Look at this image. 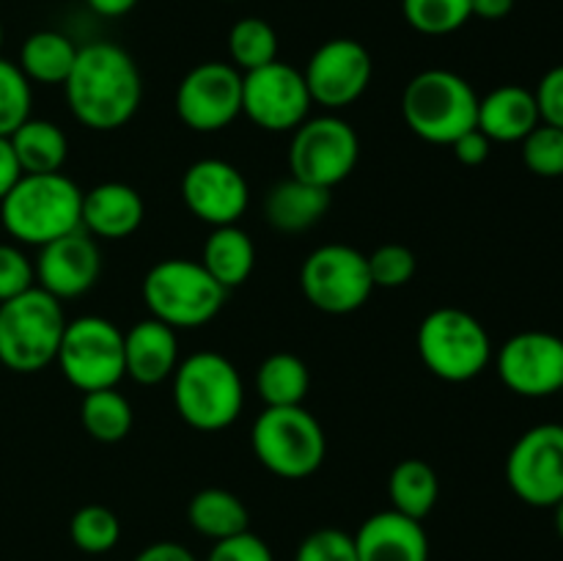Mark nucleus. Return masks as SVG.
<instances>
[{
    "mask_svg": "<svg viewBox=\"0 0 563 561\" xmlns=\"http://www.w3.org/2000/svg\"><path fill=\"white\" fill-rule=\"evenodd\" d=\"M36 286V270L33 262L16 245L0 242V302L22 295Z\"/></svg>",
    "mask_w": 563,
    "mask_h": 561,
    "instance_id": "38",
    "label": "nucleus"
},
{
    "mask_svg": "<svg viewBox=\"0 0 563 561\" xmlns=\"http://www.w3.org/2000/svg\"><path fill=\"white\" fill-rule=\"evenodd\" d=\"M0 47H3V25H0Z\"/></svg>",
    "mask_w": 563,
    "mask_h": 561,
    "instance_id": "47",
    "label": "nucleus"
},
{
    "mask_svg": "<svg viewBox=\"0 0 563 561\" xmlns=\"http://www.w3.org/2000/svg\"><path fill=\"white\" fill-rule=\"evenodd\" d=\"M311 388V372L295 352H273L256 372V391L264 407H297Z\"/></svg>",
    "mask_w": 563,
    "mask_h": 561,
    "instance_id": "29",
    "label": "nucleus"
},
{
    "mask_svg": "<svg viewBox=\"0 0 563 561\" xmlns=\"http://www.w3.org/2000/svg\"><path fill=\"white\" fill-rule=\"evenodd\" d=\"M388 495L390 504H394L390 509L401 512V515L412 517V520H423L438 506V471L427 460H418V457L401 460L388 476Z\"/></svg>",
    "mask_w": 563,
    "mask_h": 561,
    "instance_id": "28",
    "label": "nucleus"
},
{
    "mask_svg": "<svg viewBox=\"0 0 563 561\" xmlns=\"http://www.w3.org/2000/svg\"><path fill=\"white\" fill-rule=\"evenodd\" d=\"M251 449L273 476L308 479L328 457V438L306 407H264L251 429Z\"/></svg>",
    "mask_w": 563,
    "mask_h": 561,
    "instance_id": "7",
    "label": "nucleus"
},
{
    "mask_svg": "<svg viewBox=\"0 0 563 561\" xmlns=\"http://www.w3.org/2000/svg\"><path fill=\"white\" fill-rule=\"evenodd\" d=\"M141 297L148 317L174 330H190L212 322L223 311L229 292L207 273L201 262L176 256L148 267Z\"/></svg>",
    "mask_w": 563,
    "mask_h": 561,
    "instance_id": "5",
    "label": "nucleus"
},
{
    "mask_svg": "<svg viewBox=\"0 0 563 561\" xmlns=\"http://www.w3.org/2000/svg\"><path fill=\"white\" fill-rule=\"evenodd\" d=\"M401 14L423 36H449L473 20L471 0H401Z\"/></svg>",
    "mask_w": 563,
    "mask_h": 561,
    "instance_id": "32",
    "label": "nucleus"
},
{
    "mask_svg": "<svg viewBox=\"0 0 563 561\" xmlns=\"http://www.w3.org/2000/svg\"><path fill=\"white\" fill-rule=\"evenodd\" d=\"M533 97H537V108H539V119H542V124L561 127L563 130V64L553 66V69L539 80Z\"/></svg>",
    "mask_w": 563,
    "mask_h": 561,
    "instance_id": "40",
    "label": "nucleus"
},
{
    "mask_svg": "<svg viewBox=\"0 0 563 561\" xmlns=\"http://www.w3.org/2000/svg\"><path fill=\"white\" fill-rule=\"evenodd\" d=\"M478 94L451 69L418 72L401 94V116L412 135L451 146L478 121Z\"/></svg>",
    "mask_w": 563,
    "mask_h": 561,
    "instance_id": "6",
    "label": "nucleus"
},
{
    "mask_svg": "<svg viewBox=\"0 0 563 561\" xmlns=\"http://www.w3.org/2000/svg\"><path fill=\"white\" fill-rule=\"evenodd\" d=\"M179 366L176 330L146 317L124 333V372L137 385H159L174 377Z\"/></svg>",
    "mask_w": 563,
    "mask_h": 561,
    "instance_id": "21",
    "label": "nucleus"
},
{
    "mask_svg": "<svg viewBox=\"0 0 563 561\" xmlns=\"http://www.w3.org/2000/svg\"><path fill=\"white\" fill-rule=\"evenodd\" d=\"M71 116L93 132L121 130L137 113L143 77L135 58L113 42H91L77 50L64 82Z\"/></svg>",
    "mask_w": 563,
    "mask_h": 561,
    "instance_id": "1",
    "label": "nucleus"
},
{
    "mask_svg": "<svg viewBox=\"0 0 563 561\" xmlns=\"http://www.w3.org/2000/svg\"><path fill=\"white\" fill-rule=\"evenodd\" d=\"M372 75L374 61L366 44L346 36L319 44L302 72L311 102L328 110L355 105L372 86Z\"/></svg>",
    "mask_w": 563,
    "mask_h": 561,
    "instance_id": "15",
    "label": "nucleus"
},
{
    "mask_svg": "<svg viewBox=\"0 0 563 561\" xmlns=\"http://www.w3.org/2000/svg\"><path fill=\"white\" fill-rule=\"evenodd\" d=\"M352 539L357 561H429V537L421 520L396 509L366 517Z\"/></svg>",
    "mask_w": 563,
    "mask_h": 561,
    "instance_id": "19",
    "label": "nucleus"
},
{
    "mask_svg": "<svg viewBox=\"0 0 563 561\" xmlns=\"http://www.w3.org/2000/svg\"><path fill=\"white\" fill-rule=\"evenodd\" d=\"M20 176L22 168L20 163H16V154L14 148H11L9 138H0V201L9 196V190L20 182Z\"/></svg>",
    "mask_w": 563,
    "mask_h": 561,
    "instance_id": "42",
    "label": "nucleus"
},
{
    "mask_svg": "<svg viewBox=\"0 0 563 561\" xmlns=\"http://www.w3.org/2000/svg\"><path fill=\"white\" fill-rule=\"evenodd\" d=\"M88 9L99 16H108V20H115V16L130 14L137 6V0H86Z\"/></svg>",
    "mask_w": 563,
    "mask_h": 561,
    "instance_id": "45",
    "label": "nucleus"
},
{
    "mask_svg": "<svg viewBox=\"0 0 563 561\" xmlns=\"http://www.w3.org/2000/svg\"><path fill=\"white\" fill-rule=\"evenodd\" d=\"M187 522L201 537L220 542V539L247 531L251 515H247V506L242 504L240 495L223 487H207L198 490L187 504Z\"/></svg>",
    "mask_w": 563,
    "mask_h": 561,
    "instance_id": "26",
    "label": "nucleus"
},
{
    "mask_svg": "<svg viewBox=\"0 0 563 561\" xmlns=\"http://www.w3.org/2000/svg\"><path fill=\"white\" fill-rule=\"evenodd\" d=\"M473 16L487 22L506 20L515 11V0H471Z\"/></svg>",
    "mask_w": 563,
    "mask_h": 561,
    "instance_id": "44",
    "label": "nucleus"
},
{
    "mask_svg": "<svg viewBox=\"0 0 563 561\" xmlns=\"http://www.w3.org/2000/svg\"><path fill=\"white\" fill-rule=\"evenodd\" d=\"M330 209V190L308 182L289 179L269 187L264 198V218L275 231L284 234H300V231L313 229Z\"/></svg>",
    "mask_w": 563,
    "mask_h": 561,
    "instance_id": "23",
    "label": "nucleus"
},
{
    "mask_svg": "<svg viewBox=\"0 0 563 561\" xmlns=\"http://www.w3.org/2000/svg\"><path fill=\"white\" fill-rule=\"evenodd\" d=\"M295 561H357L355 539L341 528H319L302 539Z\"/></svg>",
    "mask_w": 563,
    "mask_h": 561,
    "instance_id": "37",
    "label": "nucleus"
},
{
    "mask_svg": "<svg viewBox=\"0 0 563 561\" xmlns=\"http://www.w3.org/2000/svg\"><path fill=\"white\" fill-rule=\"evenodd\" d=\"M176 116L192 132H220L242 116V72L229 61H203L176 88Z\"/></svg>",
    "mask_w": 563,
    "mask_h": 561,
    "instance_id": "13",
    "label": "nucleus"
},
{
    "mask_svg": "<svg viewBox=\"0 0 563 561\" xmlns=\"http://www.w3.org/2000/svg\"><path fill=\"white\" fill-rule=\"evenodd\" d=\"M77 44L60 31H36L22 42L20 69L38 86H64L77 58Z\"/></svg>",
    "mask_w": 563,
    "mask_h": 561,
    "instance_id": "27",
    "label": "nucleus"
},
{
    "mask_svg": "<svg viewBox=\"0 0 563 561\" xmlns=\"http://www.w3.org/2000/svg\"><path fill=\"white\" fill-rule=\"evenodd\" d=\"M229 64L245 72L278 61V33L262 16H242L229 31Z\"/></svg>",
    "mask_w": 563,
    "mask_h": 561,
    "instance_id": "31",
    "label": "nucleus"
},
{
    "mask_svg": "<svg viewBox=\"0 0 563 561\" xmlns=\"http://www.w3.org/2000/svg\"><path fill=\"white\" fill-rule=\"evenodd\" d=\"M207 561H275V556L269 544L247 528V531L236 534V537L214 542Z\"/></svg>",
    "mask_w": 563,
    "mask_h": 561,
    "instance_id": "39",
    "label": "nucleus"
},
{
    "mask_svg": "<svg viewBox=\"0 0 563 561\" xmlns=\"http://www.w3.org/2000/svg\"><path fill=\"white\" fill-rule=\"evenodd\" d=\"M22 174H58L69 157L66 132L55 121L27 119L9 135Z\"/></svg>",
    "mask_w": 563,
    "mask_h": 561,
    "instance_id": "25",
    "label": "nucleus"
},
{
    "mask_svg": "<svg viewBox=\"0 0 563 561\" xmlns=\"http://www.w3.org/2000/svg\"><path fill=\"white\" fill-rule=\"evenodd\" d=\"M146 218L143 196L126 182H102L82 193V229L93 240H126Z\"/></svg>",
    "mask_w": 563,
    "mask_h": 561,
    "instance_id": "20",
    "label": "nucleus"
},
{
    "mask_svg": "<svg viewBox=\"0 0 563 561\" xmlns=\"http://www.w3.org/2000/svg\"><path fill=\"white\" fill-rule=\"evenodd\" d=\"M132 561H198L185 544L179 542H154L143 548Z\"/></svg>",
    "mask_w": 563,
    "mask_h": 561,
    "instance_id": "43",
    "label": "nucleus"
},
{
    "mask_svg": "<svg viewBox=\"0 0 563 561\" xmlns=\"http://www.w3.org/2000/svg\"><path fill=\"white\" fill-rule=\"evenodd\" d=\"M201 264L225 292H231L253 275L256 245H253L251 234L236 223L218 226L207 237V242H203Z\"/></svg>",
    "mask_w": 563,
    "mask_h": 561,
    "instance_id": "24",
    "label": "nucleus"
},
{
    "mask_svg": "<svg viewBox=\"0 0 563 561\" xmlns=\"http://www.w3.org/2000/svg\"><path fill=\"white\" fill-rule=\"evenodd\" d=\"M522 163L542 179L563 176V130L561 127L537 124L522 138Z\"/></svg>",
    "mask_w": 563,
    "mask_h": 561,
    "instance_id": "35",
    "label": "nucleus"
},
{
    "mask_svg": "<svg viewBox=\"0 0 563 561\" xmlns=\"http://www.w3.org/2000/svg\"><path fill=\"white\" fill-rule=\"evenodd\" d=\"M33 82L22 75L14 61L0 58V138H9L20 124L31 119Z\"/></svg>",
    "mask_w": 563,
    "mask_h": 561,
    "instance_id": "34",
    "label": "nucleus"
},
{
    "mask_svg": "<svg viewBox=\"0 0 563 561\" xmlns=\"http://www.w3.org/2000/svg\"><path fill=\"white\" fill-rule=\"evenodd\" d=\"M170 383L176 413L198 432L229 429L245 407V385L240 372L220 352H192L190 358L179 361Z\"/></svg>",
    "mask_w": 563,
    "mask_h": 561,
    "instance_id": "3",
    "label": "nucleus"
},
{
    "mask_svg": "<svg viewBox=\"0 0 563 561\" xmlns=\"http://www.w3.org/2000/svg\"><path fill=\"white\" fill-rule=\"evenodd\" d=\"M82 190L58 174H22L0 201V223L22 245H47L80 229Z\"/></svg>",
    "mask_w": 563,
    "mask_h": 561,
    "instance_id": "2",
    "label": "nucleus"
},
{
    "mask_svg": "<svg viewBox=\"0 0 563 561\" xmlns=\"http://www.w3.org/2000/svg\"><path fill=\"white\" fill-rule=\"evenodd\" d=\"M71 544L82 553L102 556L119 544L121 539V522L113 509L102 504H88L71 515L69 522Z\"/></svg>",
    "mask_w": 563,
    "mask_h": 561,
    "instance_id": "33",
    "label": "nucleus"
},
{
    "mask_svg": "<svg viewBox=\"0 0 563 561\" xmlns=\"http://www.w3.org/2000/svg\"><path fill=\"white\" fill-rule=\"evenodd\" d=\"M553 509H555V531H559V537L563 539V501H559Z\"/></svg>",
    "mask_w": 563,
    "mask_h": 561,
    "instance_id": "46",
    "label": "nucleus"
},
{
    "mask_svg": "<svg viewBox=\"0 0 563 561\" xmlns=\"http://www.w3.org/2000/svg\"><path fill=\"white\" fill-rule=\"evenodd\" d=\"M506 482L528 506L553 509L563 501V424L522 432L506 457Z\"/></svg>",
    "mask_w": 563,
    "mask_h": 561,
    "instance_id": "12",
    "label": "nucleus"
},
{
    "mask_svg": "<svg viewBox=\"0 0 563 561\" xmlns=\"http://www.w3.org/2000/svg\"><path fill=\"white\" fill-rule=\"evenodd\" d=\"M300 289L306 300L322 314L344 317L357 311L374 292L366 253L344 242L319 245L302 262Z\"/></svg>",
    "mask_w": 563,
    "mask_h": 561,
    "instance_id": "11",
    "label": "nucleus"
},
{
    "mask_svg": "<svg viewBox=\"0 0 563 561\" xmlns=\"http://www.w3.org/2000/svg\"><path fill=\"white\" fill-rule=\"evenodd\" d=\"M55 363L64 372L66 383L77 391L115 388L124 372V330L110 319L86 314L66 322Z\"/></svg>",
    "mask_w": 563,
    "mask_h": 561,
    "instance_id": "9",
    "label": "nucleus"
},
{
    "mask_svg": "<svg viewBox=\"0 0 563 561\" xmlns=\"http://www.w3.org/2000/svg\"><path fill=\"white\" fill-rule=\"evenodd\" d=\"M181 201L207 226L240 223L251 204V187L229 160H196L181 176Z\"/></svg>",
    "mask_w": 563,
    "mask_h": 561,
    "instance_id": "17",
    "label": "nucleus"
},
{
    "mask_svg": "<svg viewBox=\"0 0 563 561\" xmlns=\"http://www.w3.org/2000/svg\"><path fill=\"white\" fill-rule=\"evenodd\" d=\"M537 124H542L533 91L522 86H498L478 99L476 127L493 143H520Z\"/></svg>",
    "mask_w": 563,
    "mask_h": 561,
    "instance_id": "22",
    "label": "nucleus"
},
{
    "mask_svg": "<svg viewBox=\"0 0 563 561\" xmlns=\"http://www.w3.org/2000/svg\"><path fill=\"white\" fill-rule=\"evenodd\" d=\"M306 77L286 61L242 75V113L267 132H295L311 113Z\"/></svg>",
    "mask_w": 563,
    "mask_h": 561,
    "instance_id": "14",
    "label": "nucleus"
},
{
    "mask_svg": "<svg viewBox=\"0 0 563 561\" xmlns=\"http://www.w3.org/2000/svg\"><path fill=\"white\" fill-rule=\"evenodd\" d=\"M561 394H563V385H561Z\"/></svg>",
    "mask_w": 563,
    "mask_h": 561,
    "instance_id": "48",
    "label": "nucleus"
},
{
    "mask_svg": "<svg viewBox=\"0 0 563 561\" xmlns=\"http://www.w3.org/2000/svg\"><path fill=\"white\" fill-rule=\"evenodd\" d=\"M132 402L119 388H102L82 394L80 424L97 443L113 446L121 443L132 432Z\"/></svg>",
    "mask_w": 563,
    "mask_h": 561,
    "instance_id": "30",
    "label": "nucleus"
},
{
    "mask_svg": "<svg viewBox=\"0 0 563 561\" xmlns=\"http://www.w3.org/2000/svg\"><path fill=\"white\" fill-rule=\"evenodd\" d=\"M66 330V314L58 297L31 286L0 302V363L9 372L36 374L55 363Z\"/></svg>",
    "mask_w": 563,
    "mask_h": 561,
    "instance_id": "4",
    "label": "nucleus"
},
{
    "mask_svg": "<svg viewBox=\"0 0 563 561\" xmlns=\"http://www.w3.org/2000/svg\"><path fill=\"white\" fill-rule=\"evenodd\" d=\"M451 152H454V157L460 160L462 165H471L473 168V165L487 163L489 152H493V141H489L478 127H473V130H467L465 135H460L451 143Z\"/></svg>",
    "mask_w": 563,
    "mask_h": 561,
    "instance_id": "41",
    "label": "nucleus"
},
{
    "mask_svg": "<svg viewBox=\"0 0 563 561\" xmlns=\"http://www.w3.org/2000/svg\"><path fill=\"white\" fill-rule=\"evenodd\" d=\"M423 366L445 383H471L493 361V339L473 314L443 306L423 317L418 328Z\"/></svg>",
    "mask_w": 563,
    "mask_h": 561,
    "instance_id": "8",
    "label": "nucleus"
},
{
    "mask_svg": "<svg viewBox=\"0 0 563 561\" xmlns=\"http://www.w3.org/2000/svg\"><path fill=\"white\" fill-rule=\"evenodd\" d=\"M33 270H36V286L58 300H71L93 289L102 275V253L97 240L80 226L71 234L38 248Z\"/></svg>",
    "mask_w": 563,
    "mask_h": 561,
    "instance_id": "18",
    "label": "nucleus"
},
{
    "mask_svg": "<svg viewBox=\"0 0 563 561\" xmlns=\"http://www.w3.org/2000/svg\"><path fill=\"white\" fill-rule=\"evenodd\" d=\"M368 258V275H372L374 289H401L412 280L418 270L416 253L399 242L379 245Z\"/></svg>",
    "mask_w": 563,
    "mask_h": 561,
    "instance_id": "36",
    "label": "nucleus"
},
{
    "mask_svg": "<svg viewBox=\"0 0 563 561\" xmlns=\"http://www.w3.org/2000/svg\"><path fill=\"white\" fill-rule=\"evenodd\" d=\"M361 157V138L355 127L335 113L308 116L289 143V170L295 179L333 190L350 179Z\"/></svg>",
    "mask_w": 563,
    "mask_h": 561,
    "instance_id": "10",
    "label": "nucleus"
},
{
    "mask_svg": "<svg viewBox=\"0 0 563 561\" xmlns=\"http://www.w3.org/2000/svg\"><path fill=\"white\" fill-rule=\"evenodd\" d=\"M498 377L511 394L526 399H544L561 394L563 385V339L544 330L517 333L500 346L495 358Z\"/></svg>",
    "mask_w": 563,
    "mask_h": 561,
    "instance_id": "16",
    "label": "nucleus"
}]
</instances>
